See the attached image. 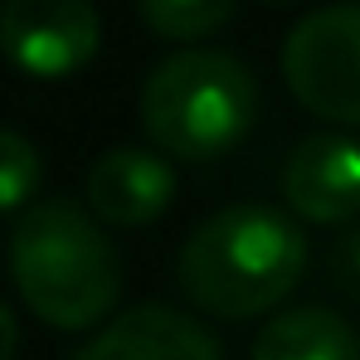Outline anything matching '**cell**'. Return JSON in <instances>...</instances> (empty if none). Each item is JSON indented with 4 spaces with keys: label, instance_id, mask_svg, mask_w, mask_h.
Wrapping results in <instances>:
<instances>
[{
    "label": "cell",
    "instance_id": "obj_6",
    "mask_svg": "<svg viewBox=\"0 0 360 360\" xmlns=\"http://www.w3.org/2000/svg\"><path fill=\"white\" fill-rule=\"evenodd\" d=\"M288 210L311 224H346L360 214V146L351 136H307L283 171Z\"/></svg>",
    "mask_w": 360,
    "mask_h": 360
},
{
    "label": "cell",
    "instance_id": "obj_12",
    "mask_svg": "<svg viewBox=\"0 0 360 360\" xmlns=\"http://www.w3.org/2000/svg\"><path fill=\"white\" fill-rule=\"evenodd\" d=\"M15 346H20V326H15L10 307L0 302V360H10V356H15Z\"/></svg>",
    "mask_w": 360,
    "mask_h": 360
},
{
    "label": "cell",
    "instance_id": "obj_2",
    "mask_svg": "<svg viewBox=\"0 0 360 360\" xmlns=\"http://www.w3.org/2000/svg\"><path fill=\"white\" fill-rule=\"evenodd\" d=\"M10 278L25 307L59 331L98 326L122 292L112 243L73 200H39L20 214L10 234Z\"/></svg>",
    "mask_w": 360,
    "mask_h": 360
},
{
    "label": "cell",
    "instance_id": "obj_1",
    "mask_svg": "<svg viewBox=\"0 0 360 360\" xmlns=\"http://www.w3.org/2000/svg\"><path fill=\"white\" fill-rule=\"evenodd\" d=\"M307 268L302 229L268 205H229L180 248V288L210 316L243 321L288 297Z\"/></svg>",
    "mask_w": 360,
    "mask_h": 360
},
{
    "label": "cell",
    "instance_id": "obj_8",
    "mask_svg": "<svg viewBox=\"0 0 360 360\" xmlns=\"http://www.w3.org/2000/svg\"><path fill=\"white\" fill-rule=\"evenodd\" d=\"M78 360H219L214 336L176 307H136L103 326Z\"/></svg>",
    "mask_w": 360,
    "mask_h": 360
},
{
    "label": "cell",
    "instance_id": "obj_11",
    "mask_svg": "<svg viewBox=\"0 0 360 360\" xmlns=\"http://www.w3.org/2000/svg\"><path fill=\"white\" fill-rule=\"evenodd\" d=\"M34 190H39V151L20 131L0 127V214L25 210Z\"/></svg>",
    "mask_w": 360,
    "mask_h": 360
},
{
    "label": "cell",
    "instance_id": "obj_10",
    "mask_svg": "<svg viewBox=\"0 0 360 360\" xmlns=\"http://www.w3.org/2000/svg\"><path fill=\"white\" fill-rule=\"evenodd\" d=\"M239 0H141V20L166 39H205L214 34Z\"/></svg>",
    "mask_w": 360,
    "mask_h": 360
},
{
    "label": "cell",
    "instance_id": "obj_4",
    "mask_svg": "<svg viewBox=\"0 0 360 360\" xmlns=\"http://www.w3.org/2000/svg\"><path fill=\"white\" fill-rule=\"evenodd\" d=\"M283 78L307 112L360 127V0L311 10L283 44Z\"/></svg>",
    "mask_w": 360,
    "mask_h": 360
},
{
    "label": "cell",
    "instance_id": "obj_14",
    "mask_svg": "<svg viewBox=\"0 0 360 360\" xmlns=\"http://www.w3.org/2000/svg\"><path fill=\"white\" fill-rule=\"evenodd\" d=\"M268 5H292V0H268Z\"/></svg>",
    "mask_w": 360,
    "mask_h": 360
},
{
    "label": "cell",
    "instance_id": "obj_7",
    "mask_svg": "<svg viewBox=\"0 0 360 360\" xmlns=\"http://www.w3.org/2000/svg\"><path fill=\"white\" fill-rule=\"evenodd\" d=\"M83 190H88V210L103 224L136 229V224H151L156 214H166V205L176 195V171L156 151L117 146V151H103L93 161Z\"/></svg>",
    "mask_w": 360,
    "mask_h": 360
},
{
    "label": "cell",
    "instance_id": "obj_13",
    "mask_svg": "<svg viewBox=\"0 0 360 360\" xmlns=\"http://www.w3.org/2000/svg\"><path fill=\"white\" fill-rule=\"evenodd\" d=\"M351 263H356V273H360V234H356V243H351Z\"/></svg>",
    "mask_w": 360,
    "mask_h": 360
},
{
    "label": "cell",
    "instance_id": "obj_9",
    "mask_svg": "<svg viewBox=\"0 0 360 360\" xmlns=\"http://www.w3.org/2000/svg\"><path fill=\"white\" fill-rule=\"evenodd\" d=\"M253 360H360V336L326 307H297L258 331Z\"/></svg>",
    "mask_w": 360,
    "mask_h": 360
},
{
    "label": "cell",
    "instance_id": "obj_3",
    "mask_svg": "<svg viewBox=\"0 0 360 360\" xmlns=\"http://www.w3.org/2000/svg\"><path fill=\"white\" fill-rule=\"evenodd\" d=\"M258 117V83L234 54L180 49L141 88V127L176 161H219Z\"/></svg>",
    "mask_w": 360,
    "mask_h": 360
},
{
    "label": "cell",
    "instance_id": "obj_5",
    "mask_svg": "<svg viewBox=\"0 0 360 360\" xmlns=\"http://www.w3.org/2000/svg\"><path fill=\"white\" fill-rule=\"evenodd\" d=\"M103 44V25L93 0H5L0 5V54L34 73L68 78L93 63Z\"/></svg>",
    "mask_w": 360,
    "mask_h": 360
}]
</instances>
